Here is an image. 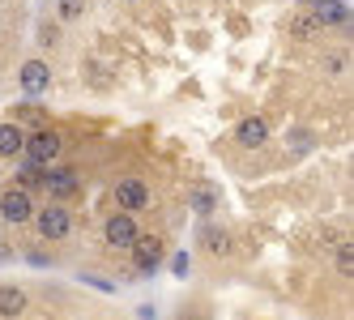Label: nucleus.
<instances>
[{"instance_id":"f3484780","label":"nucleus","mask_w":354,"mask_h":320,"mask_svg":"<svg viewBox=\"0 0 354 320\" xmlns=\"http://www.w3.org/2000/svg\"><path fill=\"white\" fill-rule=\"evenodd\" d=\"M214 201H218V196H214V188H201V192H192V209H196V214H209V209H214Z\"/></svg>"},{"instance_id":"f257e3e1","label":"nucleus","mask_w":354,"mask_h":320,"mask_svg":"<svg viewBox=\"0 0 354 320\" xmlns=\"http://www.w3.org/2000/svg\"><path fill=\"white\" fill-rule=\"evenodd\" d=\"M0 218L5 223H30L35 218V196L26 188H0Z\"/></svg>"},{"instance_id":"6e6552de","label":"nucleus","mask_w":354,"mask_h":320,"mask_svg":"<svg viewBox=\"0 0 354 320\" xmlns=\"http://www.w3.org/2000/svg\"><path fill=\"white\" fill-rule=\"evenodd\" d=\"M47 82H52L47 60H26V64H21V90H26V94H43Z\"/></svg>"},{"instance_id":"2eb2a0df","label":"nucleus","mask_w":354,"mask_h":320,"mask_svg":"<svg viewBox=\"0 0 354 320\" xmlns=\"http://www.w3.org/2000/svg\"><path fill=\"white\" fill-rule=\"evenodd\" d=\"M17 188H43V167H35V162H26L21 167V176H17Z\"/></svg>"},{"instance_id":"9d476101","label":"nucleus","mask_w":354,"mask_h":320,"mask_svg":"<svg viewBox=\"0 0 354 320\" xmlns=\"http://www.w3.org/2000/svg\"><path fill=\"white\" fill-rule=\"evenodd\" d=\"M235 141L243 145V150H257V145L269 141V124H265V120H257V115H248L243 124L235 129Z\"/></svg>"},{"instance_id":"20e7f679","label":"nucleus","mask_w":354,"mask_h":320,"mask_svg":"<svg viewBox=\"0 0 354 320\" xmlns=\"http://www.w3.org/2000/svg\"><path fill=\"white\" fill-rule=\"evenodd\" d=\"M149 188H145V180H120L115 184V205H120V214H137V209H149Z\"/></svg>"},{"instance_id":"4be33fe9","label":"nucleus","mask_w":354,"mask_h":320,"mask_svg":"<svg viewBox=\"0 0 354 320\" xmlns=\"http://www.w3.org/2000/svg\"><path fill=\"white\" fill-rule=\"evenodd\" d=\"M290 145H295V150H308L312 141H308V133H295V137H290Z\"/></svg>"},{"instance_id":"aec40b11","label":"nucleus","mask_w":354,"mask_h":320,"mask_svg":"<svg viewBox=\"0 0 354 320\" xmlns=\"http://www.w3.org/2000/svg\"><path fill=\"white\" fill-rule=\"evenodd\" d=\"M26 261H30L35 269H47V265H52V256H47V252H39V248H35V252H26Z\"/></svg>"},{"instance_id":"dca6fc26","label":"nucleus","mask_w":354,"mask_h":320,"mask_svg":"<svg viewBox=\"0 0 354 320\" xmlns=\"http://www.w3.org/2000/svg\"><path fill=\"white\" fill-rule=\"evenodd\" d=\"M333 265H337V274H354V248H350V243H342V248H337V256H333Z\"/></svg>"},{"instance_id":"0eeeda50","label":"nucleus","mask_w":354,"mask_h":320,"mask_svg":"<svg viewBox=\"0 0 354 320\" xmlns=\"http://www.w3.org/2000/svg\"><path fill=\"white\" fill-rule=\"evenodd\" d=\"M43 188L56 196V201H64V196L77 192V171L73 167H47L43 171Z\"/></svg>"},{"instance_id":"1a4fd4ad","label":"nucleus","mask_w":354,"mask_h":320,"mask_svg":"<svg viewBox=\"0 0 354 320\" xmlns=\"http://www.w3.org/2000/svg\"><path fill=\"white\" fill-rule=\"evenodd\" d=\"M312 17L320 21V26H346L350 9L342 5V0H312Z\"/></svg>"},{"instance_id":"39448f33","label":"nucleus","mask_w":354,"mask_h":320,"mask_svg":"<svg viewBox=\"0 0 354 320\" xmlns=\"http://www.w3.org/2000/svg\"><path fill=\"white\" fill-rule=\"evenodd\" d=\"M68 231H73V214H68L60 201L47 205V209H39V235H43V239L56 243V239H64Z\"/></svg>"},{"instance_id":"423d86ee","label":"nucleus","mask_w":354,"mask_h":320,"mask_svg":"<svg viewBox=\"0 0 354 320\" xmlns=\"http://www.w3.org/2000/svg\"><path fill=\"white\" fill-rule=\"evenodd\" d=\"M133 256H137V265H141V274H154V269L162 265V239L141 231V235L133 239Z\"/></svg>"},{"instance_id":"a211bd4d","label":"nucleus","mask_w":354,"mask_h":320,"mask_svg":"<svg viewBox=\"0 0 354 320\" xmlns=\"http://www.w3.org/2000/svg\"><path fill=\"white\" fill-rule=\"evenodd\" d=\"M175 278H188V252H175Z\"/></svg>"},{"instance_id":"6ab92c4d","label":"nucleus","mask_w":354,"mask_h":320,"mask_svg":"<svg viewBox=\"0 0 354 320\" xmlns=\"http://www.w3.org/2000/svg\"><path fill=\"white\" fill-rule=\"evenodd\" d=\"M82 13V0H60V17H77Z\"/></svg>"},{"instance_id":"7ed1b4c3","label":"nucleus","mask_w":354,"mask_h":320,"mask_svg":"<svg viewBox=\"0 0 354 320\" xmlns=\"http://www.w3.org/2000/svg\"><path fill=\"white\" fill-rule=\"evenodd\" d=\"M21 150H26V158H30L35 167H52L56 154H60V137H56L52 129H39L26 145H21Z\"/></svg>"},{"instance_id":"f8f14e48","label":"nucleus","mask_w":354,"mask_h":320,"mask_svg":"<svg viewBox=\"0 0 354 320\" xmlns=\"http://www.w3.org/2000/svg\"><path fill=\"white\" fill-rule=\"evenodd\" d=\"M201 248H205L209 256H226V252H231V235H226L222 227H205V231H201Z\"/></svg>"},{"instance_id":"ddd939ff","label":"nucleus","mask_w":354,"mask_h":320,"mask_svg":"<svg viewBox=\"0 0 354 320\" xmlns=\"http://www.w3.org/2000/svg\"><path fill=\"white\" fill-rule=\"evenodd\" d=\"M21 145H26V137H21V129H17V124H0V158L21 154Z\"/></svg>"},{"instance_id":"4468645a","label":"nucleus","mask_w":354,"mask_h":320,"mask_svg":"<svg viewBox=\"0 0 354 320\" xmlns=\"http://www.w3.org/2000/svg\"><path fill=\"white\" fill-rule=\"evenodd\" d=\"M290 35H295V39H316V35H320V21H316L312 13H303V17L290 21Z\"/></svg>"},{"instance_id":"9b49d317","label":"nucleus","mask_w":354,"mask_h":320,"mask_svg":"<svg viewBox=\"0 0 354 320\" xmlns=\"http://www.w3.org/2000/svg\"><path fill=\"white\" fill-rule=\"evenodd\" d=\"M26 290H21V286H0V316H5V320H13V316H21V312H26Z\"/></svg>"},{"instance_id":"412c9836","label":"nucleus","mask_w":354,"mask_h":320,"mask_svg":"<svg viewBox=\"0 0 354 320\" xmlns=\"http://www.w3.org/2000/svg\"><path fill=\"white\" fill-rule=\"evenodd\" d=\"M86 282H90V286H98V290H107V294L115 290V282H107V278H86Z\"/></svg>"},{"instance_id":"5701e85b","label":"nucleus","mask_w":354,"mask_h":320,"mask_svg":"<svg viewBox=\"0 0 354 320\" xmlns=\"http://www.w3.org/2000/svg\"><path fill=\"white\" fill-rule=\"evenodd\" d=\"M0 261H5V248H0Z\"/></svg>"},{"instance_id":"f03ea898","label":"nucleus","mask_w":354,"mask_h":320,"mask_svg":"<svg viewBox=\"0 0 354 320\" xmlns=\"http://www.w3.org/2000/svg\"><path fill=\"white\" fill-rule=\"evenodd\" d=\"M141 235L137 227V218L133 214H111L107 218V227H103V239H107V248H133V239Z\"/></svg>"}]
</instances>
